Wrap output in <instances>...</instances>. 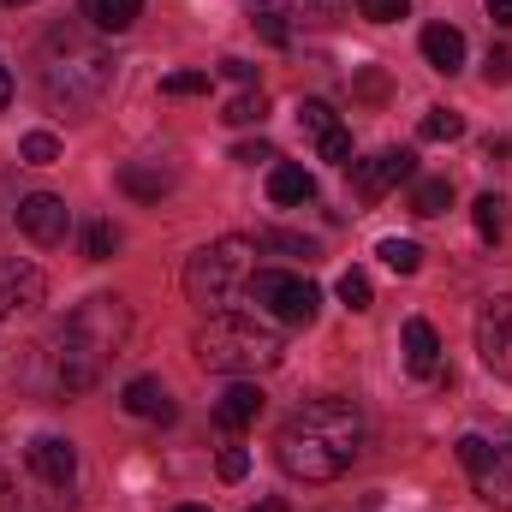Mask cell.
I'll return each mask as SVG.
<instances>
[{
    "label": "cell",
    "mask_w": 512,
    "mask_h": 512,
    "mask_svg": "<svg viewBox=\"0 0 512 512\" xmlns=\"http://www.w3.org/2000/svg\"><path fill=\"white\" fill-rule=\"evenodd\" d=\"M358 453H364V411L352 399H310L274 435V459L298 483H334L358 465Z\"/></svg>",
    "instance_id": "cell-1"
},
{
    "label": "cell",
    "mask_w": 512,
    "mask_h": 512,
    "mask_svg": "<svg viewBox=\"0 0 512 512\" xmlns=\"http://www.w3.org/2000/svg\"><path fill=\"white\" fill-rule=\"evenodd\" d=\"M126 328H131L126 298H114V292L84 298L60 328V387L84 393V387L102 382L108 358H120V346H126Z\"/></svg>",
    "instance_id": "cell-2"
},
{
    "label": "cell",
    "mask_w": 512,
    "mask_h": 512,
    "mask_svg": "<svg viewBox=\"0 0 512 512\" xmlns=\"http://www.w3.org/2000/svg\"><path fill=\"white\" fill-rule=\"evenodd\" d=\"M108 84H114V54H108L90 30L60 24V30L48 36L42 90H48L54 102H66V108H90V102H102V96H108Z\"/></svg>",
    "instance_id": "cell-3"
},
{
    "label": "cell",
    "mask_w": 512,
    "mask_h": 512,
    "mask_svg": "<svg viewBox=\"0 0 512 512\" xmlns=\"http://www.w3.org/2000/svg\"><path fill=\"white\" fill-rule=\"evenodd\" d=\"M280 358H286L280 334H274L268 322H256V316L221 310V316H209V322L197 328V364L215 370V376H262V370H274Z\"/></svg>",
    "instance_id": "cell-4"
},
{
    "label": "cell",
    "mask_w": 512,
    "mask_h": 512,
    "mask_svg": "<svg viewBox=\"0 0 512 512\" xmlns=\"http://www.w3.org/2000/svg\"><path fill=\"white\" fill-rule=\"evenodd\" d=\"M251 274H256V239H215V245H203V251L191 256L185 292H191V304H203L209 316H221V310H233L245 298Z\"/></svg>",
    "instance_id": "cell-5"
},
{
    "label": "cell",
    "mask_w": 512,
    "mask_h": 512,
    "mask_svg": "<svg viewBox=\"0 0 512 512\" xmlns=\"http://www.w3.org/2000/svg\"><path fill=\"white\" fill-rule=\"evenodd\" d=\"M245 298H251L262 316L286 322V328H310L316 310H322V292H316L304 274H292V268H256L251 286H245Z\"/></svg>",
    "instance_id": "cell-6"
},
{
    "label": "cell",
    "mask_w": 512,
    "mask_h": 512,
    "mask_svg": "<svg viewBox=\"0 0 512 512\" xmlns=\"http://www.w3.org/2000/svg\"><path fill=\"white\" fill-rule=\"evenodd\" d=\"M459 459H465L477 495L495 512H512V429L495 435V441H489V435H465V441H459Z\"/></svg>",
    "instance_id": "cell-7"
},
{
    "label": "cell",
    "mask_w": 512,
    "mask_h": 512,
    "mask_svg": "<svg viewBox=\"0 0 512 512\" xmlns=\"http://www.w3.org/2000/svg\"><path fill=\"white\" fill-rule=\"evenodd\" d=\"M477 358L501 382H512V292L483 304V316H477Z\"/></svg>",
    "instance_id": "cell-8"
},
{
    "label": "cell",
    "mask_w": 512,
    "mask_h": 512,
    "mask_svg": "<svg viewBox=\"0 0 512 512\" xmlns=\"http://www.w3.org/2000/svg\"><path fill=\"white\" fill-rule=\"evenodd\" d=\"M42 298H48L42 268H36V262H24V256H0V322H12V316L36 310Z\"/></svg>",
    "instance_id": "cell-9"
},
{
    "label": "cell",
    "mask_w": 512,
    "mask_h": 512,
    "mask_svg": "<svg viewBox=\"0 0 512 512\" xmlns=\"http://www.w3.org/2000/svg\"><path fill=\"white\" fill-rule=\"evenodd\" d=\"M417 173V155L411 149H382L376 161H364V167H352V191H358V203H382L393 185H405Z\"/></svg>",
    "instance_id": "cell-10"
},
{
    "label": "cell",
    "mask_w": 512,
    "mask_h": 512,
    "mask_svg": "<svg viewBox=\"0 0 512 512\" xmlns=\"http://www.w3.org/2000/svg\"><path fill=\"white\" fill-rule=\"evenodd\" d=\"M18 227H24V239H36V245H60V239H66V227H72V215H66V203H60V197L36 191V197H24V203H18Z\"/></svg>",
    "instance_id": "cell-11"
},
{
    "label": "cell",
    "mask_w": 512,
    "mask_h": 512,
    "mask_svg": "<svg viewBox=\"0 0 512 512\" xmlns=\"http://www.w3.org/2000/svg\"><path fill=\"white\" fill-rule=\"evenodd\" d=\"M30 471H36L48 489H66V483L78 477V453H72V441H60V435L30 441Z\"/></svg>",
    "instance_id": "cell-12"
},
{
    "label": "cell",
    "mask_w": 512,
    "mask_h": 512,
    "mask_svg": "<svg viewBox=\"0 0 512 512\" xmlns=\"http://www.w3.org/2000/svg\"><path fill=\"white\" fill-rule=\"evenodd\" d=\"M126 411L131 417H143V423H173V393L155 382V376H137V382H126Z\"/></svg>",
    "instance_id": "cell-13"
},
{
    "label": "cell",
    "mask_w": 512,
    "mask_h": 512,
    "mask_svg": "<svg viewBox=\"0 0 512 512\" xmlns=\"http://www.w3.org/2000/svg\"><path fill=\"white\" fill-rule=\"evenodd\" d=\"M405 370L411 376H435L441 370V334L417 316V322H405Z\"/></svg>",
    "instance_id": "cell-14"
},
{
    "label": "cell",
    "mask_w": 512,
    "mask_h": 512,
    "mask_svg": "<svg viewBox=\"0 0 512 512\" xmlns=\"http://www.w3.org/2000/svg\"><path fill=\"white\" fill-rule=\"evenodd\" d=\"M423 60L453 78V72L465 66V36H459L453 24H429V30H423Z\"/></svg>",
    "instance_id": "cell-15"
},
{
    "label": "cell",
    "mask_w": 512,
    "mask_h": 512,
    "mask_svg": "<svg viewBox=\"0 0 512 512\" xmlns=\"http://www.w3.org/2000/svg\"><path fill=\"white\" fill-rule=\"evenodd\" d=\"M120 185H126V197H137V203H161L173 191V173L167 167H149V161H126L120 167Z\"/></svg>",
    "instance_id": "cell-16"
},
{
    "label": "cell",
    "mask_w": 512,
    "mask_h": 512,
    "mask_svg": "<svg viewBox=\"0 0 512 512\" xmlns=\"http://www.w3.org/2000/svg\"><path fill=\"white\" fill-rule=\"evenodd\" d=\"M256 417H262V387H251V382L227 387L221 405H215V423H221V429H245V423H256Z\"/></svg>",
    "instance_id": "cell-17"
},
{
    "label": "cell",
    "mask_w": 512,
    "mask_h": 512,
    "mask_svg": "<svg viewBox=\"0 0 512 512\" xmlns=\"http://www.w3.org/2000/svg\"><path fill=\"white\" fill-rule=\"evenodd\" d=\"M268 197H274V203H310V197H316V179H310L304 167L280 161V167L268 173Z\"/></svg>",
    "instance_id": "cell-18"
},
{
    "label": "cell",
    "mask_w": 512,
    "mask_h": 512,
    "mask_svg": "<svg viewBox=\"0 0 512 512\" xmlns=\"http://www.w3.org/2000/svg\"><path fill=\"white\" fill-rule=\"evenodd\" d=\"M84 12H90V24L96 30H131L137 24V12H143V0H84Z\"/></svg>",
    "instance_id": "cell-19"
},
{
    "label": "cell",
    "mask_w": 512,
    "mask_h": 512,
    "mask_svg": "<svg viewBox=\"0 0 512 512\" xmlns=\"http://www.w3.org/2000/svg\"><path fill=\"white\" fill-rule=\"evenodd\" d=\"M447 209H453V179H417L411 215H447Z\"/></svg>",
    "instance_id": "cell-20"
},
{
    "label": "cell",
    "mask_w": 512,
    "mask_h": 512,
    "mask_svg": "<svg viewBox=\"0 0 512 512\" xmlns=\"http://www.w3.org/2000/svg\"><path fill=\"white\" fill-rule=\"evenodd\" d=\"M298 131L322 143V137H334V131H340V114H334L328 102H316V96H310V102H298Z\"/></svg>",
    "instance_id": "cell-21"
},
{
    "label": "cell",
    "mask_w": 512,
    "mask_h": 512,
    "mask_svg": "<svg viewBox=\"0 0 512 512\" xmlns=\"http://www.w3.org/2000/svg\"><path fill=\"white\" fill-rule=\"evenodd\" d=\"M221 120H227V126H262V120H268V96H262V90L233 96V102L221 108Z\"/></svg>",
    "instance_id": "cell-22"
},
{
    "label": "cell",
    "mask_w": 512,
    "mask_h": 512,
    "mask_svg": "<svg viewBox=\"0 0 512 512\" xmlns=\"http://www.w3.org/2000/svg\"><path fill=\"white\" fill-rule=\"evenodd\" d=\"M251 24L262 30V42H268V48H286V42H292V30H286V18H280V12H274L268 0H251Z\"/></svg>",
    "instance_id": "cell-23"
},
{
    "label": "cell",
    "mask_w": 512,
    "mask_h": 512,
    "mask_svg": "<svg viewBox=\"0 0 512 512\" xmlns=\"http://www.w3.org/2000/svg\"><path fill=\"white\" fill-rule=\"evenodd\" d=\"M376 256H382L393 274H417V268H423V251H417L411 239H382V245H376Z\"/></svg>",
    "instance_id": "cell-24"
},
{
    "label": "cell",
    "mask_w": 512,
    "mask_h": 512,
    "mask_svg": "<svg viewBox=\"0 0 512 512\" xmlns=\"http://www.w3.org/2000/svg\"><path fill=\"white\" fill-rule=\"evenodd\" d=\"M423 137H429V143H453V137H465V120H459V114H453V108H429V114H423Z\"/></svg>",
    "instance_id": "cell-25"
},
{
    "label": "cell",
    "mask_w": 512,
    "mask_h": 512,
    "mask_svg": "<svg viewBox=\"0 0 512 512\" xmlns=\"http://www.w3.org/2000/svg\"><path fill=\"white\" fill-rule=\"evenodd\" d=\"M18 155H24L30 167H54V161H60V137H54V131H30V137L18 143Z\"/></svg>",
    "instance_id": "cell-26"
},
{
    "label": "cell",
    "mask_w": 512,
    "mask_h": 512,
    "mask_svg": "<svg viewBox=\"0 0 512 512\" xmlns=\"http://www.w3.org/2000/svg\"><path fill=\"white\" fill-rule=\"evenodd\" d=\"M370 298H376V292H370V274H364V268H346V274H340V304H346V310H370Z\"/></svg>",
    "instance_id": "cell-27"
},
{
    "label": "cell",
    "mask_w": 512,
    "mask_h": 512,
    "mask_svg": "<svg viewBox=\"0 0 512 512\" xmlns=\"http://www.w3.org/2000/svg\"><path fill=\"white\" fill-rule=\"evenodd\" d=\"M346 0H286V18H304V24H334Z\"/></svg>",
    "instance_id": "cell-28"
},
{
    "label": "cell",
    "mask_w": 512,
    "mask_h": 512,
    "mask_svg": "<svg viewBox=\"0 0 512 512\" xmlns=\"http://www.w3.org/2000/svg\"><path fill=\"white\" fill-rule=\"evenodd\" d=\"M114 251H120V227H108V221H96V227L84 233V256H90V262H108Z\"/></svg>",
    "instance_id": "cell-29"
},
{
    "label": "cell",
    "mask_w": 512,
    "mask_h": 512,
    "mask_svg": "<svg viewBox=\"0 0 512 512\" xmlns=\"http://www.w3.org/2000/svg\"><path fill=\"white\" fill-rule=\"evenodd\" d=\"M471 215H477V233L495 245V239H501V197H495V191H489V197H477V209H471Z\"/></svg>",
    "instance_id": "cell-30"
},
{
    "label": "cell",
    "mask_w": 512,
    "mask_h": 512,
    "mask_svg": "<svg viewBox=\"0 0 512 512\" xmlns=\"http://www.w3.org/2000/svg\"><path fill=\"white\" fill-rule=\"evenodd\" d=\"M209 90V72H173L161 78V96H203Z\"/></svg>",
    "instance_id": "cell-31"
},
{
    "label": "cell",
    "mask_w": 512,
    "mask_h": 512,
    "mask_svg": "<svg viewBox=\"0 0 512 512\" xmlns=\"http://www.w3.org/2000/svg\"><path fill=\"white\" fill-rule=\"evenodd\" d=\"M358 12H364L370 24H393V18L411 12V0H358Z\"/></svg>",
    "instance_id": "cell-32"
},
{
    "label": "cell",
    "mask_w": 512,
    "mask_h": 512,
    "mask_svg": "<svg viewBox=\"0 0 512 512\" xmlns=\"http://www.w3.org/2000/svg\"><path fill=\"white\" fill-rule=\"evenodd\" d=\"M256 245H268V251H286V256H304V262L316 256V245H310V239H298V233H262Z\"/></svg>",
    "instance_id": "cell-33"
},
{
    "label": "cell",
    "mask_w": 512,
    "mask_h": 512,
    "mask_svg": "<svg viewBox=\"0 0 512 512\" xmlns=\"http://www.w3.org/2000/svg\"><path fill=\"white\" fill-rule=\"evenodd\" d=\"M316 149H322V161H334V167H352V131H346V126L334 131V137H322Z\"/></svg>",
    "instance_id": "cell-34"
},
{
    "label": "cell",
    "mask_w": 512,
    "mask_h": 512,
    "mask_svg": "<svg viewBox=\"0 0 512 512\" xmlns=\"http://www.w3.org/2000/svg\"><path fill=\"white\" fill-rule=\"evenodd\" d=\"M245 471H251V453H245V447H227V453H221V483H239Z\"/></svg>",
    "instance_id": "cell-35"
},
{
    "label": "cell",
    "mask_w": 512,
    "mask_h": 512,
    "mask_svg": "<svg viewBox=\"0 0 512 512\" xmlns=\"http://www.w3.org/2000/svg\"><path fill=\"white\" fill-rule=\"evenodd\" d=\"M483 78H489V84H507V78H512V54H507V48H495V54H489Z\"/></svg>",
    "instance_id": "cell-36"
},
{
    "label": "cell",
    "mask_w": 512,
    "mask_h": 512,
    "mask_svg": "<svg viewBox=\"0 0 512 512\" xmlns=\"http://www.w3.org/2000/svg\"><path fill=\"white\" fill-rule=\"evenodd\" d=\"M233 161H274V143H262V137H256V143H239V149H233Z\"/></svg>",
    "instance_id": "cell-37"
},
{
    "label": "cell",
    "mask_w": 512,
    "mask_h": 512,
    "mask_svg": "<svg viewBox=\"0 0 512 512\" xmlns=\"http://www.w3.org/2000/svg\"><path fill=\"white\" fill-rule=\"evenodd\" d=\"M221 72H227L233 84H251L256 78V66H245V60H221Z\"/></svg>",
    "instance_id": "cell-38"
},
{
    "label": "cell",
    "mask_w": 512,
    "mask_h": 512,
    "mask_svg": "<svg viewBox=\"0 0 512 512\" xmlns=\"http://www.w3.org/2000/svg\"><path fill=\"white\" fill-rule=\"evenodd\" d=\"M489 18H495V24H507V30H512V0H489Z\"/></svg>",
    "instance_id": "cell-39"
},
{
    "label": "cell",
    "mask_w": 512,
    "mask_h": 512,
    "mask_svg": "<svg viewBox=\"0 0 512 512\" xmlns=\"http://www.w3.org/2000/svg\"><path fill=\"white\" fill-rule=\"evenodd\" d=\"M6 102H12V72L0 66V108H6Z\"/></svg>",
    "instance_id": "cell-40"
},
{
    "label": "cell",
    "mask_w": 512,
    "mask_h": 512,
    "mask_svg": "<svg viewBox=\"0 0 512 512\" xmlns=\"http://www.w3.org/2000/svg\"><path fill=\"white\" fill-rule=\"evenodd\" d=\"M251 512H286V501H280V495H268V501H256Z\"/></svg>",
    "instance_id": "cell-41"
},
{
    "label": "cell",
    "mask_w": 512,
    "mask_h": 512,
    "mask_svg": "<svg viewBox=\"0 0 512 512\" xmlns=\"http://www.w3.org/2000/svg\"><path fill=\"white\" fill-rule=\"evenodd\" d=\"M179 512H203V507H179Z\"/></svg>",
    "instance_id": "cell-42"
},
{
    "label": "cell",
    "mask_w": 512,
    "mask_h": 512,
    "mask_svg": "<svg viewBox=\"0 0 512 512\" xmlns=\"http://www.w3.org/2000/svg\"><path fill=\"white\" fill-rule=\"evenodd\" d=\"M12 6H24V0H12Z\"/></svg>",
    "instance_id": "cell-43"
}]
</instances>
